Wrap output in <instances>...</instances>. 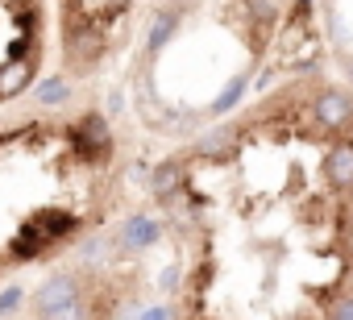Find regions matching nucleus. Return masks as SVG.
Returning a JSON list of instances; mask_svg holds the SVG:
<instances>
[{
    "instance_id": "obj_1",
    "label": "nucleus",
    "mask_w": 353,
    "mask_h": 320,
    "mask_svg": "<svg viewBox=\"0 0 353 320\" xmlns=\"http://www.w3.org/2000/svg\"><path fill=\"white\" fill-rule=\"evenodd\" d=\"M303 146L283 117L200 141L196 171L183 167L170 188L196 254L162 274L179 291L166 320H353V295H336L341 188L324 171L328 150L312 167Z\"/></svg>"
},
{
    "instance_id": "obj_2",
    "label": "nucleus",
    "mask_w": 353,
    "mask_h": 320,
    "mask_svg": "<svg viewBox=\"0 0 353 320\" xmlns=\"http://www.w3.org/2000/svg\"><path fill=\"white\" fill-rule=\"evenodd\" d=\"M324 171H328V179H332L341 192L353 188V141L328 146V154H324Z\"/></svg>"
},
{
    "instance_id": "obj_3",
    "label": "nucleus",
    "mask_w": 353,
    "mask_h": 320,
    "mask_svg": "<svg viewBox=\"0 0 353 320\" xmlns=\"http://www.w3.org/2000/svg\"><path fill=\"white\" fill-rule=\"evenodd\" d=\"M312 112H316V121H320L324 129H336V125H345V121H349V112H353V108H349V100H345L341 92H324V96L316 100V108H312Z\"/></svg>"
},
{
    "instance_id": "obj_4",
    "label": "nucleus",
    "mask_w": 353,
    "mask_h": 320,
    "mask_svg": "<svg viewBox=\"0 0 353 320\" xmlns=\"http://www.w3.org/2000/svg\"><path fill=\"white\" fill-rule=\"evenodd\" d=\"M174 30H179V9H166V13H158V21H154V30H150V42H145V46L158 54V50L170 42V34H174Z\"/></svg>"
},
{
    "instance_id": "obj_5",
    "label": "nucleus",
    "mask_w": 353,
    "mask_h": 320,
    "mask_svg": "<svg viewBox=\"0 0 353 320\" xmlns=\"http://www.w3.org/2000/svg\"><path fill=\"white\" fill-rule=\"evenodd\" d=\"M349 75H353V63H349Z\"/></svg>"
}]
</instances>
